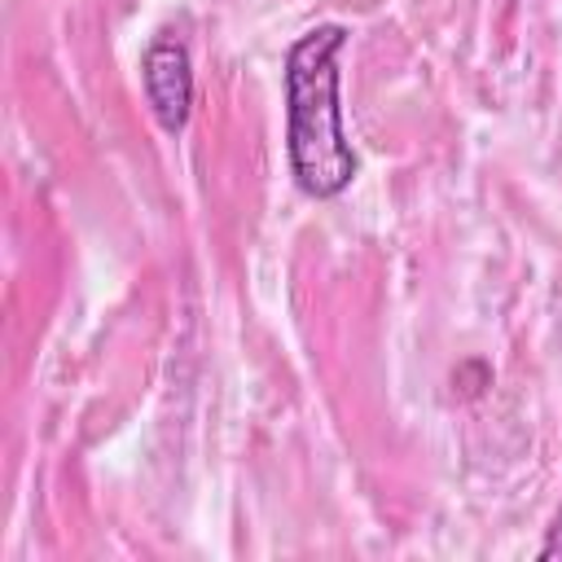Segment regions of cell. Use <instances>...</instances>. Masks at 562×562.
<instances>
[{"mask_svg":"<svg viewBox=\"0 0 562 562\" xmlns=\"http://www.w3.org/2000/svg\"><path fill=\"white\" fill-rule=\"evenodd\" d=\"M140 75H145V97H149L158 123L167 132H180L189 123V105H193V70H189L184 44L180 40H154L145 48Z\"/></svg>","mask_w":562,"mask_h":562,"instance_id":"obj_2","label":"cell"},{"mask_svg":"<svg viewBox=\"0 0 562 562\" xmlns=\"http://www.w3.org/2000/svg\"><path fill=\"white\" fill-rule=\"evenodd\" d=\"M540 558H562V514L553 518V527H549V536H544V544H540Z\"/></svg>","mask_w":562,"mask_h":562,"instance_id":"obj_3","label":"cell"},{"mask_svg":"<svg viewBox=\"0 0 562 562\" xmlns=\"http://www.w3.org/2000/svg\"><path fill=\"white\" fill-rule=\"evenodd\" d=\"M342 26H312L285 53V145L303 193L334 198L356 176V154L338 114V48Z\"/></svg>","mask_w":562,"mask_h":562,"instance_id":"obj_1","label":"cell"}]
</instances>
